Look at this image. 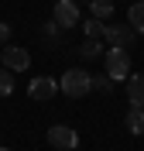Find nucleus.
Segmentation results:
<instances>
[{"label": "nucleus", "instance_id": "15", "mask_svg": "<svg viewBox=\"0 0 144 151\" xmlns=\"http://www.w3.org/2000/svg\"><path fill=\"white\" fill-rule=\"evenodd\" d=\"M93 89H100V93H113V79H110V76H93Z\"/></svg>", "mask_w": 144, "mask_h": 151}, {"label": "nucleus", "instance_id": "7", "mask_svg": "<svg viewBox=\"0 0 144 151\" xmlns=\"http://www.w3.org/2000/svg\"><path fill=\"white\" fill-rule=\"evenodd\" d=\"M55 21H58V28H76L79 24V7L72 0H58L55 4Z\"/></svg>", "mask_w": 144, "mask_h": 151}, {"label": "nucleus", "instance_id": "3", "mask_svg": "<svg viewBox=\"0 0 144 151\" xmlns=\"http://www.w3.org/2000/svg\"><path fill=\"white\" fill-rule=\"evenodd\" d=\"M106 62V76L110 79H127L130 76V55H127V48H110L103 55Z\"/></svg>", "mask_w": 144, "mask_h": 151}, {"label": "nucleus", "instance_id": "10", "mask_svg": "<svg viewBox=\"0 0 144 151\" xmlns=\"http://www.w3.org/2000/svg\"><path fill=\"white\" fill-rule=\"evenodd\" d=\"M127 24H130L137 35H144V0H141V4H134V7L127 10Z\"/></svg>", "mask_w": 144, "mask_h": 151}, {"label": "nucleus", "instance_id": "2", "mask_svg": "<svg viewBox=\"0 0 144 151\" xmlns=\"http://www.w3.org/2000/svg\"><path fill=\"white\" fill-rule=\"evenodd\" d=\"M48 144L58 151H76L79 148V134L69 127V124H52L48 127Z\"/></svg>", "mask_w": 144, "mask_h": 151}, {"label": "nucleus", "instance_id": "13", "mask_svg": "<svg viewBox=\"0 0 144 151\" xmlns=\"http://www.w3.org/2000/svg\"><path fill=\"white\" fill-rule=\"evenodd\" d=\"M103 28H106V21H100V17L82 21V31H86V38H103Z\"/></svg>", "mask_w": 144, "mask_h": 151}, {"label": "nucleus", "instance_id": "16", "mask_svg": "<svg viewBox=\"0 0 144 151\" xmlns=\"http://www.w3.org/2000/svg\"><path fill=\"white\" fill-rule=\"evenodd\" d=\"M41 31H45V38H55V35H58V21L52 17V21H48V24H45Z\"/></svg>", "mask_w": 144, "mask_h": 151}, {"label": "nucleus", "instance_id": "4", "mask_svg": "<svg viewBox=\"0 0 144 151\" xmlns=\"http://www.w3.org/2000/svg\"><path fill=\"white\" fill-rule=\"evenodd\" d=\"M103 41H110V48H130L134 45V28L130 24H106Z\"/></svg>", "mask_w": 144, "mask_h": 151}, {"label": "nucleus", "instance_id": "14", "mask_svg": "<svg viewBox=\"0 0 144 151\" xmlns=\"http://www.w3.org/2000/svg\"><path fill=\"white\" fill-rule=\"evenodd\" d=\"M10 93H14V72L4 65L0 69V96H10Z\"/></svg>", "mask_w": 144, "mask_h": 151}, {"label": "nucleus", "instance_id": "18", "mask_svg": "<svg viewBox=\"0 0 144 151\" xmlns=\"http://www.w3.org/2000/svg\"><path fill=\"white\" fill-rule=\"evenodd\" d=\"M0 151H10V148H0Z\"/></svg>", "mask_w": 144, "mask_h": 151}, {"label": "nucleus", "instance_id": "11", "mask_svg": "<svg viewBox=\"0 0 144 151\" xmlns=\"http://www.w3.org/2000/svg\"><path fill=\"white\" fill-rule=\"evenodd\" d=\"M89 10H93V17L110 21V14H113V0H89Z\"/></svg>", "mask_w": 144, "mask_h": 151}, {"label": "nucleus", "instance_id": "9", "mask_svg": "<svg viewBox=\"0 0 144 151\" xmlns=\"http://www.w3.org/2000/svg\"><path fill=\"white\" fill-rule=\"evenodd\" d=\"M127 131L134 134V137L144 134V106H130L127 110Z\"/></svg>", "mask_w": 144, "mask_h": 151}, {"label": "nucleus", "instance_id": "1", "mask_svg": "<svg viewBox=\"0 0 144 151\" xmlns=\"http://www.w3.org/2000/svg\"><path fill=\"white\" fill-rule=\"evenodd\" d=\"M89 89H93V76L86 69H69L62 76V83H58V93H65L69 100H82Z\"/></svg>", "mask_w": 144, "mask_h": 151}, {"label": "nucleus", "instance_id": "12", "mask_svg": "<svg viewBox=\"0 0 144 151\" xmlns=\"http://www.w3.org/2000/svg\"><path fill=\"white\" fill-rule=\"evenodd\" d=\"M103 38H86L82 41V48H79V55L82 58H96V55H103V45H100Z\"/></svg>", "mask_w": 144, "mask_h": 151}, {"label": "nucleus", "instance_id": "8", "mask_svg": "<svg viewBox=\"0 0 144 151\" xmlns=\"http://www.w3.org/2000/svg\"><path fill=\"white\" fill-rule=\"evenodd\" d=\"M127 100L130 106H144V72L127 76Z\"/></svg>", "mask_w": 144, "mask_h": 151}, {"label": "nucleus", "instance_id": "6", "mask_svg": "<svg viewBox=\"0 0 144 151\" xmlns=\"http://www.w3.org/2000/svg\"><path fill=\"white\" fill-rule=\"evenodd\" d=\"M55 93H58V83H55V79H48V76L31 79V86H28V96H31V100H52Z\"/></svg>", "mask_w": 144, "mask_h": 151}, {"label": "nucleus", "instance_id": "5", "mask_svg": "<svg viewBox=\"0 0 144 151\" xmlns=\"http://www.w3.org/2000/svg\"><path fill=\"white\" fill-rule=\"evenodd\" d=\"M0 62L10 69V72H24V69L31 65V55L28 48H17V45H7L4 52H0Z\"/></svg>", "mask_w": 144, "mask_h": 151}, {"label": "nucleus", "instance_id": "17", "mask_svg": "<svg viewBox=\"0 0 144 151\" xmlns=\"http://www.w3.org/2000/svg\"><path fill=\"white\" fill-rule=\"evenodd\" d=\"M7 38H10V28L4 24V21H0V45H7Z\"/></svg>", "mask_w": 144, "mask_h": 151}]
</instances>
